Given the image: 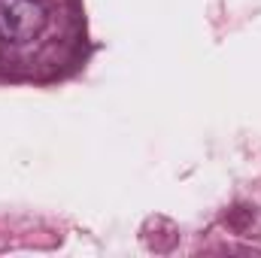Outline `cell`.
<instances>
[{"label": "cell", "mask_w": 261, "mask_h": 258, "mask_svg": "<svg viewBox=\"0 0 261 258\" xmlns=\"http://www.w3.org/2000/svg\"><path fill=\"white\" fill-rule=\"evenodd\" d=\"M46 28V6L40 0H0V40L28 43Z\"/></svg>", "instance_id": "6da1fadb"}]
</instances>
